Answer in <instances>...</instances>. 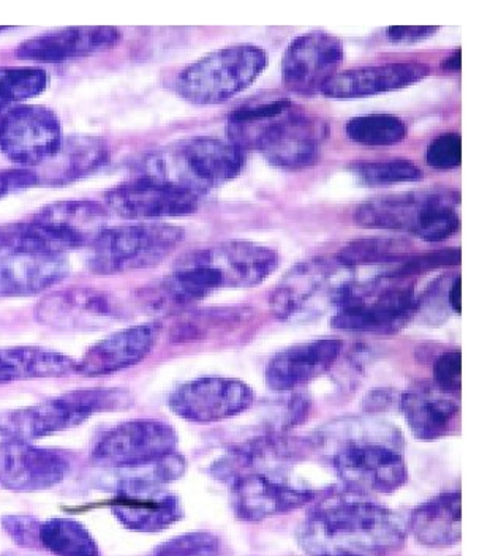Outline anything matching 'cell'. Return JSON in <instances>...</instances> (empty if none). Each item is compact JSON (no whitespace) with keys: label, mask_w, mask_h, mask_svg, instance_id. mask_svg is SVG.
<instances>
[{"label":"cell","mask_w":490,"mask_h":556,"mask_svg":"<svg viewBox=\"0 0 490 556\" xmlns=\"http://www.w3.org/2000/svg\"><path fill=\"white\" fill-rule=\"evenodd\" d=\"M458 263H461V250L450 249L443 250V252L429 253V255L426 253V255L415 256L405 266H402L401 269L391 274L398 277L410 278L438 269V267L454 266V264Z\"/></svg>","instance_id":"obj_40"},{"label":"cell","mask_w":490,"mask_h":556,"mask_svg":"<svg viewBox=\"0 0 490 556\" xmlns=\"http://www.w3.org/2000/svg\"><path fill=\"white\" fill-rule=\"evenodd\" d=\"M71 471L65 452L41 450L26 441H0V486L13 492H38L64 481Z\"/></svg>","instance_id":"obj_18"},{"label":"cell","mask_w":490,"mask_h":556,"mask_svg":"<svg viewBox=\"0 0 490 556\" xmlns=\"http://www.w3.org/2000/svg\"><path fill=\"white\" fill-rule=\"evenodd\" d=\"M76 371V361L40 346L2 348L0 384L5 382L59 378Z\"/></svg>","instance_id":"obj_30"},{"label":"cell","mask_w":490,"mask_h":556,"mask_svg":"<svg viewBox=\"0 0 490 556\" xmlns=\"http://www.w3.org/2000/svg\"><path fill=\"white\" fill-rule=\"evenodd\" d=\"M229 142L241 151L253 149L281 168L315 165L328 125L302 114L290 100L247 104L228 117Z\"/></svg>","instance_id":"obj_3"},{"label":"cell","mask_w":490,"mask_h":556,"mask_svg":"<svg viewBox=\"0 0 490 556\" xmlns=\"http://www.w3.org/2000/svg\"><path fill=\"white\" fill-rule=\"evenodd\" d=\"M345 58L342 41L322 30L291 41L281 59V79L291 92L312 97L323 92Z\"/></svg>","instance_id":"obj_15"},{"label":"cell","mask_w":490,"mask_h":556,"mask_svg":"<svg viewBox=\"0 0 490 556\" xmlns=\"http://www.w3.org/2000/svg\"><path fill=\"white\" fill-rule=\"evenodd\" d=\"M33 253H64L34 222L0 225V261Z\"/></svg>","instance_id":"obj_33"},{"label":"cell","mask_w":490,"mask_h":556,"mask_svg":"<svg viewBox=\"0 0 490 556\" xmlns=\"http://www.w3.org/2000/svg\"><path fill=\"white\" fill-rule=\"evenodd\" d=\"M253 400L255 392L246 382L214 377L180 384L168 403L183 419L206 424L241 415L253 405Z\"/></svg>","instance_id":"obj_17"},{"label":"cell","mask_w":490,"mask_h":556,"mask_svg":"<svg viewBox=\"0 0 490 556\" xmlns=\"http://www.w3.org/2000/svg\"><path fill=\"white\" fill-rule=\"evenodd\" d=\"M131 405L134 397L125 389H79L29 408L0 413V434L7 440L29 443L64 432L99 413L123 412Z\"/></svg>","instance_id":"obj_6"},{"label":"cell","mask_w":490,"mask_h":556,"mask_svg":"<svg viewBox=\"0 0 490 556\" xmlns=\"http://www.w3.org/2000/svg\"><path fill=\"white\" fill-rule=\"evenodd\" d=\"M177 226L140 224L105 229L89 247V269L100 276L131 273L158 266L183 242Z\"/></svg>","instance_id":"obj_11"},{"label":"cell","mask_w":490,"mask_h":556,"mask_svg":"<svg viewBox=\"0 0 490 556\" xmlns=\"http://www.w3.org/2000/svg\"><path fill=\"white\" fill-rule=\"evenodd\" d=\"M406 530L427 547H451L462 538L461 492L441 493L420 504L410 516Z\"/></svg>","instance_id":"obj_28"},{"label":"cell","mask_w":490,"mask_h":556,"mask_svg":"<svg viewBox=\"0 0 490 556\" xmlns=\"http://www.w3.org/2000/svg\"><path fill=\"white\" fill-rule=\"evenodd\" d=\"M149 556H224V544L212 533H189L163 542Z\"/></svg>","instance_id":"obj_37"},{"label":"cell","mask_w":490,"mask_h":556,"mask_svg":"<svg viewBox=\"0 0 490 556\" xmlns=\"http://www.w3.org/2000/svg\"><path fill=\"white\" fill-rule=\"evenodd\" d=\"M108 207L128 220H154L193 214L200 198L148 177H137L105 193Z\"/></svg>","instance_id":"obj_20"},{"label":"cell","mask_w":490,"mask_h":556,"mask_svg":"<svg viewBox=\"0 0 490 556\" xmlns=\"http://www.w3.org/2000/svg\"><path fill=\"white\" fill-rule=\"evenodd\" d=\"M353 267L339 258H315L299 263L285 274L271 293V311L281 321H312L337 311L353 285Z\"/></svg>","instance_id":"obj_8"},{"label":"cell","mask_w":490,"mask_h":556,"mask_svg":"<svg viewBox=\"0 0 490 556\" xmlns=\"http://www.w3.org/2000/svg\"><path fill=\"white\" fill-rule=\"evenodd\" d=\"M37 319L59 330H96L123 318L113 295L92 288H67L47 295L38 304Z\"/></svg>","instance_id":"obj_19"},{"label":"cell","mask_w":490,"mask_h":556,"mask_svg":"<svg viewBox=\"0 0 490 556\" xmlns=\"http://www.w3.org/2000/svg\"><path fill=\"white\" fill-rule=\"evenodd\" d=\"M331 465L351 492L392 493L409 479L403 438L391 426L364 420L342 424Z\"/></svg>","instance_id":"obj_4"},{"label":"cell","mask_w":490,"mask_h":556,"mask_svg":"<svg viewBox=\"0 0 490 556\" xmlns=\"http://www.w3.org/2000/svg\"><path fill=\"white\" fill-rule=\"evenodd\" d=\"M415 285L388 274L367 283H353L332 316V328L345 332L392 333L405 328L418 311Z\"/></svg>","instance_id":"obj_9"},{"label":"cell","mask_w":490,"mask_h":556,"mask_svg":"<svg viewBox=\"0 0 490 556\" xmlns=\"http://www.w3.org/2000/svg\"><path fill=\"white\" fill-rule=\"evenodd\" d=\"M61 122L38 104L13 106L0 124V149L20 165H40L61 146Z\"/></svg>","instance_id":"obj_16"},{"label":"cell","mask_w":490,"mask_h":556,"mask_svg":"<svg viewBox=\"0 0 490 556\" xmlns=\"http://www.w3.org/2000/svg\"><path fill=\"white\" fill-rule=\"evenodd\" d=\"M343 343L322 339L287 348L269 361L266 382L273 391L285 392L301 388L329 370L342 353Z\"/></svg>","instance_id":"obj_23"},{"label":"cell","mask_w":490,"mask_h":556,"mask_svg":"<svg viewBox=\"0 0 490 556\" xmlns=\"http://www.w3.org/2000/svg\"><path fill=\"white\" fill-rule=\"evenodd\" d=\"M279 267V253L252 242L228 241L201 247L177 260L155 290L162 308L186 307L221 288L263 283Z\"/></svg>","instance_id":"obj_2"},{"label":"cell","mask_w":490,"mask_h":556,"mask_svg":"<svg viewBox=\"0 0 490 556\" xmlns=\"http://www.w3.org/2000/svg\"><path fill=\"white\" fill-rule=\"evenodd\" d=\"M461 58H462L461 50L455 51L453 55H450V59H447V61H444V68H447V70L461 68V64H462Z\"/></svg>","instance_id":"obj_45"},{"label":"cell","mask_w":490,"mask_h":556,"mask_svg":"<svg viewBox=\"0 0 490 556\" xmlns=\"http://www.w3.org/2000/svg\"><path fill=\"white\" fill-rule=\"evenodd\" d=\"M12 110V103L5 102V100L0 99V124L5 119L7 114Z\"/></svg>","instance_id":"obj_46"},{"label":"cell","mask_w":490,"mask_h":556,"mask_svg":"<svg viewBox=\"0 0 490 556\" xmlns=\"http://www.w3.org/2000/svg\"><path fill=\"white\" fill-rule=\"evenodd\" d=\"M354 222L364 228L410 232L423 241H444L461 226L458 194L416 191L375 198L356 208Z\"/></svg>","instance_id":"obj_7"},{"label":"cell","mask_w":490,"mask_h":556,"mask_svg":"<svg viewBox=\"0 0 490 556\" xmlns=\"http://www.w3.org/2000/svg\"><path fill=\"white\" fill-rule=\"evenodd\" d=\"M345 130L347 137L361 146H394L405 141L409 134L406 122L389 114L353 117Z\"/></svg>","instance_id":"obj_32"},{"label":"cell","mask_w":490,"mask_h":556,"mask_svg":"<svg viewBox=\"0 0 490 556\" xmlns=\"http://www.w3.org/2000/svg\"><path fill=\"white\" fill-rule=\"evenodd\" d=\"M399 408L413 434L424 441L447 437L461 422V405L455 395L432 386H413L403 392L399 399Z\"/></svg>","instance_id":"obj_24"},{"label":"cell","mask_w":490,"mask_h":556,"mask_svg":"<svg viewBox=\"0 0 490 556\" xmlns=\"http://www.w3.org/2000/svg\"><path fill=\"white\" fill-rule=\"evenodd\" d=\"M429 75V67L418 62L372 65L337 73L325 86L323 93L331 99H360L378 96L418 83Z\"/></svg>","instance_id":"obj_26"},{"label":"cell","mask_w":490,"mask_h":556,"mask_svg":"<svg viewBox=\"0 0 490 556\" xmlns=\"http://www.w3.org/2000/svg\"><path fill=\"white\" fill-rule=\"evenodd\" d=\"M33 222L65 252L92 245L106 229L108 212L93 201H61L41 208Z\"/></svg>","instance_id":"obj_21"},{"label":"cell","mask_w":490,"mask_h":556,"mask_svg":"<svg viewBox=\"0 0 490 556\" xmlns=\"http://www.w3.org/2000/svg\"><path fill=\"white\" fill-rule=\"evenodd\" d=\"M175 429L162 420H130L100 438L90 454L96 467L111 469L151 468L176 454Z\"/></svg>","instance_id":"obj_12"},{"label":"cell","mask_w":490,"mask_h":556,"mask_svg":"<svg viewBox=\"0 0 490 556\" xmlns=\"http://www.w3.org/2000/svg\"><path fill=\"white\" fill-rule=\"evenodd\" d=\"M120 38L114 27H71L24 41L16 48V55L26 61H67L113 48Z\"/></svg>","instance_id":"obj_25"},{"label":"cell","mask_w":490,"mask_h":556,"mask_svg":"<svg viewBox=\"0 0 490 556\" xmlns=\"http://www.w3.org/2000/svg\"><path fill=\"white\" fill-rule=\"evenodd\" d=\"M37 176L33 169H5L0 172V198L15 191L37 186Z\"/></svg>","instance_id":"obj_42"},{"label":"cell","mask_w":490,"mask_h":556,"mask_svg":"<svg viewBox=\"0 0 490 556\" xmlns=\"http://www.w3.org/2000/svg\"><path fill=\"white\" fill-rule=\"evenodd\" d=\"M406 534L399 514L353 492L316 504L299 527L298 542L312 556H381L402 548Z\"/></svg>","instance_id":"obj_1"},{"label":"cell","mask_w":490,"mask_h":556,"mask_svg":"<svg viewBox=\"0 0 490 556\" xmlns=\"http://www.w3.org/2000/svg\"><path fill=\"white\" fill-rule=\"evenodd\" d=\"M409 243L398 239H361L349 243L337 258L354 269L357 264L398 261L409 255Z\"/></svg>","instance_id":"obj_35"},{"label":"cell","mask_w":490,"mask_h":556,"mask_svg":"<svg viewBox=\"0 0 490 556\" xmlns=\"http://www.w3.org/2000/svg\"><path fill=\"white\" fill-rule=\"evenodd\" d=\"M434 380L437 388L447 394L461 395L462 389V354L461 351H450L438 357L434 365Z\"/></svg>","instance_id":"obj_39"},{"label":"cell","mask_w":490,"mask_h":556,"mask_svg":"<svg viewBox=\"0 0 490 556\" xmlns=\"http://www.w3.org/2000/svg\"><path fill=\"white\" fill-rule=\"evenodd\" d=\"M229 502L239 520L256 523L293 513L314 502V490L290 484L280 469H252L239 472L228 481Z\"/></svg>","instance_id":"obj_13"},{"label":"cell","mask_w":490,"mask_h":556,"mask_svg":"<svg viewBox=\"0 0 490 556\" xmlns=\"http://www.w3.org/2000/svg\"><path fill=\"white\" fill-rule=\"evenodd\" d=\"M160 329L159 323H146L106 337L76 363V374L105 377L140 364L158 343Z\"/></svg>","instance_id":"obj_22"},{"label":"cell","mask_w":490,"mask_h":556,"mask_svg":"<svg viewBox=\"0 0 490 556\" xmlns=\"http://www.w3.org/2000/svg\"><path fill=\"white\" fill-rule=\"evenodd\" d=\"M68 274L64 253H33L0 261V298H21L50 290Z\"/></svg>","instance_id":"obj_27"},{"label":"cell","mask_w":490,"mask_h":556,"mask_svg":"<svg viewBox=\"0 0 490 556\" xmlns=\"http://www.w3.org/2000/svg\"><path fill=\"white\" fill-rule=\"evenodd\" d=\"M48 87V75L37 67H0V99L23 102L40 96Z\"/></svg>","instance_id":"obj_36"},{"label":"cell","mask_w":490,"mask_h":556,"mask_svg":"<svg viewBox=\"0 0 490 556\" xmlns=\"http://www.w3.org/2000/svg\"><path fill=\"white\" fill-rule=\"evenodd\" d=\"M438 27L429 26H395L385 30L386 37L399 43H412V41L426 40L438 33Z\"/></svg>","instance_id":"obj_43"},{"label":"cell","mask_w":490,"mask_h":556,"mask_svg":"<svg viewBox=\"0 0 490 556\" xmlns=\"http://www.w3.org/2000/svg\"><path fill=\"white\" fill-rule=\"evenodd\" d=\"M110 507L125 528L137 533H159L184 517L179 498L154 475L134 476L121 481Z\"/></svg>","instance_id":"obj_14"},{"label":"cell","mask_w":490,"mask_h":556,"mask_svg":"<svg viewBox=\"0 0 490 556\" xmlns=\"http://www.w3.org/2000/svg\"><path fill=\"white\" fill-rule=\"evenodd\" d=\"M350 172L366 186H392V184L416 182L423 177L418 166L409 160L389 162L353 163Z\"/></svg>","instance_id":"obj_34"},{"label":"cell","mask_w":490,"mask_h":556,"mask_svg":"<svg viewBox=\"0 0 490 556\" xmlns=\"http://www.w3.org/2000/svg\"><path fill=\"white\" fill-rule=\"evenodd\" d=\"M267 67V52L255 45H233L184 68L176 92L193 104H221L241 93Z\"/></svg>","instance_id":"obj_10"},{"label":"cell","mask_w":490,"mask_h":556,"mask_svg":"<svg viewBox=\"0 0 490 556\" xmlns=\"http://www.w3.org/2000/svg\"><path fill=\"white\" fill-rule=\"evenodd\" d=\"M40 547L54 556H100L96 539L73 519H51L41 523Z\"/></svg>","instance_id":"obj_31"},{"label":"cell","mask_w":490,"mask_h":556,"mask_svg":"<svg viewBox=\"0 0 490 556\" xmlns=\"http://www.w3.org/2000/svg\"><path fill=\"white\" fill-rule=\"evenodd\" d=\"M40 521L30 516H7L2 519L3 530L9 536L26 548L40 547Z\"/></svg>","instance_id":"obj_41"},{"label":"cell","mask_w":490,"mask_h":556,"mask_svg":"<svg viewBox=\"0 0 490 556\" xmlns=\"http://www.w3.org/2000/svg\"><path fill=\"white\" fill-rule=\"evenodd\" d=\"M244 163V151L233 142L198 137L142 156L140 176L200 198L238 177Z\"/></svg>","instance_id":"obj_5"},{"label":"cell","mask_w":490,"mask_h":556,"mask_svg":"<svg viewBox=\"0 0 490 556\" xmlns=\"http://www.w3.org/2000/svg\"><path fill=\"white\" fill-rule=\"evenodd\" d=\"M427 165L436 169L457 168L462 163V139L457 134L440 135L426 152Z\"/></svg>","instance_id":"obj_38"},{"label":"cell","mask_w":490,"mask_h":556,"mask_svg":"<svg viewBox=\"0 0 490 556\" xmlns=\"http://www.w3.org/2000/svg\"><path fill=\"white\" fill-rule=\"evenodd\" d=\"M106 159V146L102 139L73 137L62 139L54 154L37 165V182L48 186L72 182L99 168Z\"/></svg>","instance_id":"obj_29"},{"label":"cell","mask_w":490,"mask_h":556,"mask_svg":"<svg viewBox=\"0 0 490 556\" xmlns=\"http://www.w3.org/2000/svg\"><path fill=\"white\" fill-rule=\"evenodd\" d=\"M448 302H450V307L453 308L455 313L462 312V278L457 277L454 280V283L451 285L450 293H448Z\"/></svg>","instance_id":"obj_44"}]
</instances>
